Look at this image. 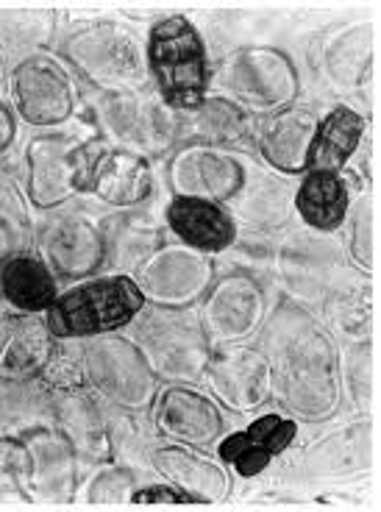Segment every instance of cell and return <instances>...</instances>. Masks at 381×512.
<instances>
[{
    "mask_svg": "<svg viewBox=\"0 0 381 512\" xmlns=\"http://www.w3.org/2000/svg\"><path fill=\"white\" fill-rule=\"evenodd\" d=\"M270 382L281 404L306 423H326L340 410V354L326 329L304 309L281 304L265 334Z\"/></svg>",
    "mask_w": 381,
    "mask_h": 512,
    "instance_id": "obj_1",
    "label": "cell"
},
{
    "mask_svg": "<svg viewBox=\"0 0 381 512\" xmlns=\"http://www.w3.org/2000/svg\"><path fill=\"white\" fill-rule=\"evenodd\" d=\"M145 309L137 282L126 273L87 279L56 295L45 323L56 340L103 337L131 326Z\"/></svg>",
    "mask_w": 381,
    "mask_h": 512,
    "instance_id": "obj_2",
    "label": "cell"
},
{
    "mask_svg": "<svg viewBox=\"0 0 381 512\" xmlns=\"http://www.w3.org/2000/svg\"><path fill=\"white\" fill-rule=\"evenodd\" d=\"M148 76L156 81L159 98L173 112L195 109L209 90L206 45L187 17L173 14L159 20L148 34Z\"/></svg>",
    "mask_w": 381,
    "mask_h": 512,
    "instance_id": "obj_3",
    "label": "cell"
},
{
    "mask_svg": "<svg viewBox=\"0 0 381 512\" xmlns=\"http://www.w3.org/2000/svg\"><path fill=\"white\" fill-rule=\"evenodd\" d=\"M62 56L106 95L148 87V59L140 39L117 23L101 20L70 31L62 42Z\"/></svg>",
    "mask_w": 381,
    "mask_h": 512,
    "instance_id": "obj_4",
    "label": "cell"
},
{
    "mask_svg": "<svg viewBox=\"0 0 381 512\" xmlns=\"http://www.w3.org/2000/svg\"><path fill=\"white\" fill-rule=\"evenodd\" d=\"M134 343L153 373L170 382H201L212 354L201 312L195 307L153 309L140 320Z\"/></svg>",
    "mask_w": 381,
    "mask_h": 512,
    "instance_id": "obj_5",
    "label": "cell"
},
{
    "mask_svg": "<svg viewBox=\"0 0 381 512\" xmlns=\"http://www.w3.org/2000/svg\"><path fill=\"white\" fill-rule=\"evenodd\" d=\"M81 359L87 384L103 401L126 412L151 410L159 396V376L134 340L103 334L89 343Z\"/></svg>",
    "mask_w": 381,
    "mask_h": 512,
    "instance_id": "obj_6",
    "label": "cell"
},
{
    "mask_svg": "<svg viewBox=\"0 0 381 512\" xmlns=\"http://www.w3.org/2000/svg\"><path fill=\"white\" fill-rule=\"evenodd\" d=\"M95 154L87 142L70 134H39L26 148V195L31 204L48 212L64 206L89 187Z\"/></svg>",
    "mask_w": 381,
    "mask_h": 512,
    "instance_id": "obj_7",
    "label": "cell"
},
{
    "mask_svg": "<svg viewBox=\"0 0 381 512\" xmlns=\"http://www.w3.org/2000/svg\"><path fill=\"white\" fill-rule=\"evenodd\" d=\"M223 73L234 103L248 115H273L293 106L301 90L293 59L270 45H251L231 53Z\"/></svg>",
    "mask_w": 381,
    "mask_h": 512,
    "instance_id": "obj_8",
    "label": "cell"
},
{
    "mask_svg": "<svg viewBox=\"0 0 381 512\" xmlns=\"http://www.w3.org/2000/svg\"><path fill=\"white\" fill-rule=\"evenodd\" d=\"M134 282L145 304L156 309L195 307L215 284V262L190 245H159L140 268Z\"/></svg>",
    "mask_w": 381,
    "mask_h": 512,
    "instance_id": "obj_9",
    "label": "cell"
},
{
    "mask_svg": "<svg viewBox=\"0 0 381 512\" xmlns=\"http://www.w3.org/2000/svg\"><path fill=\"white\" fill-rule=\"evenodd\" d=\"M12 98L17 115L34 128L62 126L76 106L73 81L62 64L45 53H34L14 67Z\"/></svg>",
    "mask_w": 381,
    "mask_h": 512,
    "instance_id": "obj_10",
    "label": "cell"
},
{
    "mask_svg": "<svg viewBox=\"0 0 381 512\" xmlns=\"http://www.w3.org/2000/svg\"><path fill=\"white\" fill-rule=\"evenodd\" d=\"M26 446V499L39 504H67L78 487V454L70 440L51 426L39 423L17 432Z\"/></svg>",
    "mask_w": 381,
    "mask_h": 512,
    "instance_id": "obj_11",
    "label": "cell"
},
{
    "mask_svg": "<svg viewBox=\"0 0 381 512\" xmlns=\"http://www.w3.org/2000/svg\"><path fill=\"white\" fill-rule=\"evenodd\" d=\"M204 379L212 396L226 410L245 415L265 407L273 396L270 362L265 351L254 346H223L209 354Z\"/></svg>",
    "mask_w": 381,
    "mask_h": 512,
    "instance_id": "obj_12",
    "label": "cell"
},
{
    "mask_svg": "<svg viewBox=\"0 0 381 512\" xmlns=\"http://www.w3.org/2000/svg\"><path fill=\"white\" fill-rule=\"evenodd\" d=\"M103 128L123 148L137 154H165L176 142V112L148 101L140 92H112L98 106Z\"/></svg>",
    "mask_w": 381,
    "mask_h": 512,
    "instance_id": "obj_13",
    "label": "cell"
},
{
    "mask_svg": "<svg viewBox=\"0 0 381 512\" xmlns=\"http://www.w3.org/2000/svg\"><path fill=\"white\" fill-rule=\"evenodd\" d=\"M201 323H204L209 343L231 346L242 343L259 332L265 323L267 301L265 290L245 273H229L209 287L201 298Z\"/></svg>",
    "mask_w": 381,
    "mask_h": 512,
    "instance_id": "obj_14",
    "label": "cell"
},
{
    "mask_svg": "<svg viewBox=\"0 0 381 512\" xmlns=\"http://www.w3.org/2000/svg\"><path fill=\"white\" fill-rule=\"evenodd\" d=\"M151 410L156 432L181 446H215L226 432V418L217 401L181 382L159 390Z\"/></svg>",
    "mask_w": 381,
    "mask_h": 512,
    "instance_id": "obj_15",
    "label": "cell"
},
{
    "mask_svg": "<svg viewBox=\"0 0 381 512\" xmlns=\"http://www.w3.org/2000/svg\"><path fill=\"white\" fill-rule=\"evenodd\" d=\"M170 184L176 195L223 204L245 190V167L229 151L184 145L170 162Z\"/></svg>",
    "mask_w": 381,
    "mask_h": 512,
    "instance_id": "obj_16",
    "label": "cell"
},
{
    "mask_svg": "<svg viewBox=\"0 0 381 512\" xmlns=\"http://www.w3.org/2000/svg\"><path fill=\"white\" fill-rule=\"evenodd\" d=\"M42 254L53 276L67 282H81L95 276L106 262L103 231L81 215H59L39 231Z\"/></svg>",
    "mask_w": 381,
    "mask_h": 512,
    "instance_id": "obj_17",
    "label": "cell"
},
{
    "mask_svg": "<svg viewBox=\"0 0 381 512\" xmlns=\"http://www.w3.org/2000/svg\"><path fill=\"white\" fill-rule=\"evenodd\" d=\"M295 435H298V423L293 418L267 412L240 432L223 437L217 443V457L229 462L240 476L251 479V476L262 474L270 462L293 446Z\"/></svg>",
    "mask_w": 381,
    "mask_h": 512,
    "instance_id": "obj_18",
    "label": "cell"
},
{
    "mask_svg": "<svg viewBox=\"0 0 381 512\" xmlns=\"http://www.w3.org/2000/svg\"><path fill=\"white\" fill-rule=\"evenodd\" d=\"M151 468L165 482L184 490L195 504H220L229 499L231 476L223 462L198 454L192 446L170 443L151 451Z\"/></svg>",
    "mask_w": 381,
    "mask_h": 512,
    "instance_id": "obj_19",
    "label": "cell"
},
{
    "mask_svg": "<svg viewBox=\"0 0 381 512\" xmlns=\"http://www.w3.org/2000/svg\"><path fill=\"white\" fill-rule=\"evenodd\" d=\"M320 117L306 106H284L279 112L267 115L259 131V154L267 167L295 176L309 167L312 142L318 134Z\"/></svg>",
    "mask_w": 381,
    "mask_h": 512,
    "instance_id": "obj_20",
    "label": "cell"
},
{
    "mask_svg": "<svg viewBox=\"0 0 381 512\" xmlns=\"http://www.w3.org/2000/svg\"><path fill=\"white\" fill-rule=\"evenodd\" d=\"M51 418L53 426L70 440L78 460L95 462V465L112 460V454H115L112 426L98 407V401L87 393V387L76 390V393L53 396Z\"/></svg>",
    "mask_w": 381,
    "mask_h": 512,
    "instance_id": "obj_21",
    "label": "cell"
},
{
    "mask_svg": "<svg viewBox=\"0 0 381 512\" xmlns=\"http://www.w3.org/2000/svg\"><path fill=\"white\" fill-rule=\"evenodd\" d=\"M176 140L209 148H245L254 140V120L229 98H204L195 109L176 112Z\"/></svg>",
    "mask_w": 381,
    "mask_h": 512,
    "instance_id": "obj_22",
    "label": "cell"
},
{
    "mask_svg": "<svg viewBox=\"0 0 381 512\" xmlns=\"http://www.w3.org/2000/svg\"><path fill=\"white\" fill-rule=\"evenodd\" d=\"M95 198L103 204L126 209L148 201L153 192V170L148 156L128 151V148H112L101 151L92 159L89 170V187Z\"/></svg>",
    "mask_w": 381,
    "mask_h": 512,
    "instance_id": "obj_23",
    "label": "cell"
},
{
    "mask_svg": "<svg viewBox=\"0 0 381 512\" xmlns=\"http://www.w3.org/2000/svg\"><path fill=\"white\" fill-rule=\"evenodd\" d=\"M165 215L167 226L173 234H178V240L201 254L226 251L237 237V226H234L231 215L215 201L176 195L167 204Z\"/></svg>",
    "mask_w": 381,
    "mask_h": 512,
    "instance_id": "obj_24",
    "label": "cell"
},
{
    "mask_svg": "<svg viewBox=\"0 0 381 512\" xmlns=\"http://www.w3.org/2000/svg\"><path fill=\"white\" fill-rule=\"evenodd\" d=\"M53 348H56V337L45 320H39L37 315L14 318L0 348V376L34 382L45 371Z\"/></svg>",
    "mask_w": 381,
    "mask_h": 512,
    "instance_id": "obj_25",
    "label": "cell"
},
{
    "mask_svg": "<svg viewBox=\"0 0 381 512\" xmlns=\"http://www.w3.org/2000/svg\"><path fill=\"white\" fill-rule=\"evenodd\" d=\"M0 295L20 315L48 312L56 301V276L45 259L20 254L0 262Z\"/></svg>",
    "mask_w": 381,
    "mask_h": 512,
    "instance_id": "obj_26",
    "label": "cell"
},
{
    "mask_svg": "<svg viewBox=\"0 0 381 512\" xmlns=\"http://www.w3.org/2000/svg\"><path fill=\"white\" fill-rule=\"evenodd\" d=\"M362 134H365V117L354 112L351 106H334L318 123L306 170L340 173L345 162L356 154Z\"/></svg>",
    "mask_w": 381,
    "mask_h": 512,
    "instance_id": "obj_27",
    "label": "cell"
},
{
    "mask_svg": "<svg viewBox=\"0 0 381 512\" xmlns=\"http://www.w3.org/2000/svg\"><path fill=\"white\" fill-rule=\"evenodd\" d=\"M348 187L340 173L309 170L304 184L295 192V209L306 226L318 231H334L348 215Z\"/></svg>",
    "mask_w": 381,
    "mask_h": 512,
    "instance_id": "obj_28",
    "label": "cell"
},
{
    "mask_svg": "<svg viewBox=\"0 0 381 512\" xmlns=\"http://www.w3.org/2000/svg\"><path fill=\"white\" fill-rule=\"evenodd\" d=\"M370 460V421L345 426L306 451V471L320 476L348 474Z\"/></svg>",
    "mask_w": 381,
    "mask_h": 512,
    "instance_id": "obj_29",
    "label": "cell"
},
{
    "mask_svg": "<svg viewBox=\"0 0 381 512\" xmlns=\"http://www.w3.org/2000/svg\"><path fill=\"white\" fill-rule=\"evenodd\" d=\"M51 404V390L39 379L20 382L0 376V435H17L28 426L45 423Z\"/></svg>",
    "mask_w": 381,
    "mask_h": 512,
    "instance_id": "obj_30",
    "label": "cell"
},
{
    "mask_svg": "<svg viewBox=\"0 0 381 512\" xmlns=\"http://www.w3.org/2000/svg\"><path fill=\"white\" fill-rule=\"evenodd\" d=\"M373 64V26H356L331 45L329 73L345 87H356L370 76Z\"/></svg>",
    "mask_w": 381,
    "mask_h": 512,
    "instance_id": "obj_31",
    "label": "cell"
},
{
    "mask_svg": "<svg viewBox=\"0 0 381 512\" xmlns=\"http://www.w3.org/2000/svg\"><path fill=\"white\" fill-rule=\"evenodd\" d=\"M34 245V223L23 192L12 181H0V262L28 254Z\"/></svg>",
    "mask_w": 381,
    "mask_h": 512,
    "instance_id": "obj_32",
    "label": "cell"
},
{
    "mask_svg": "<svg viewBox=\"0 0 381 512\" xmlns=\"http://www.w3.org/2000/svg\"><path fill=\"white\" fill-rule=\"evenodd\" d=\"M39 382L51 390V396L84 390V387H87L84 359L76 357L73 351H64L62 346H56L53 348L51 359H48V365H45V371L39 376Z\"/></svg>",
    "mask_w": 381,
    "mask_h": 512,
    "instance_id": "obj_33",
    "label": "cell"
},
{
    "mask_svg": "<svg viewBox=\"0 0 381 512\" xmlns=\"http://www.w3.org/2000/svg\"><path fill=\"white\" fill-rule=\"evenodd\" d=\"M134 476L128 474L120 465H109L103 462V468L92 476L87 487V504L95 507H109V504H131V493H134Z\"/></svg>",
    "mask_w": 381,
    "mask_h": 512,
    "instance_id": "obj_34",
    "label": "cell"
},
{
    "mask_svg": "<svg viewBox=\"0 0 381 512\" xmlns=\"http://www.w3.org/2000/svg\"><path fill=\"white\" fill-rule=\"evenodd\" d=\"M26 499V446L20 435H0V499Z\"/></svg>",
    "mask_w": 381,
    "mask_h": 512,
    "instance_id": "obj_35",
    "label": "cell"
},
{
    "mask_svg": "<svg viewBox=\"0 0 381 512\" xmlns=\"http://www.w3.org/2000/svg\"><path fill=\"white\" fill-rule=\"evenodd\" d=\"M48 31H51V14L48 17L34 12L0 14V45H6V48H17L20 39L42 42V39H48Z\"/></svg>",
    "mask_w": 381,
    "mask_h": 512,
    "instance_id": "obj_36",
    "label": "cell"
},
{
    "mask_svg": "<svg viewBox=\"0 0 381 512\" xmlns=\"http://www.w3.org/2000/svg\"><path fill=\"white\" fill-rule=\"evenodd\" d=\"M131 504H140V507H148V504H195V499L170 482H159V485L134 487Z\"/></svg>",
    "mask_w": 381,
    "mask_h": 512,
    "instance_id": "obj_37",
    "label": "cell"
},
{
    "mask_svg": "<svg viewBox=\"0 0 381 512\" xmlns=\"http://www.w3.org/2000/svg\"><path fill=\"white\" fill-rule=\"evenodd\" d=\"M354 259L368 273L373 270V212H370V206L362 209V215L354 223Z\"/></svg>",
    "mask_w": 381,
    "mask_h": 512,
    "instance_id": "obj_38",
    "label": "cell"
},
{
    "mask_svg": "<svg viewBox=\"0 0 381 512\" xmlns=\"http://www.w3.org/2000/svg\"><path fill=\"white\" fill-rule=\"evenodd\" d=\"M14 134H17V123H14L12 109L0 101V156L9 151V145L14 142Z\"/></svg>",
    "mask_w": 381,
    "mask_h": 512,
    "instance_id": "obj_39",
    "label": "cell"
},
{
    "mask_svg": "<svg viewBox=\"0 0 381 512\" xmlns=\"http://www.w3.org/2000/svg\"><path fill=\"white\" fill-rule=\"evenodd\" d=\"M14 318H6V315H0V348H3V340H6V334L12 329Z\"/></svg>",
    "mask_w": 381,
    "mask_h": 512,
    "instance_id": "obj_40",
    "label": "cell"
},
{
    "mask_svg": "<svg viewBox=\"0 0 381 512\" xmlns=\"http://www.w3.org/2000/svg\"><path fill=\"white\" fill-rule=\"evenodd\" d=\"M0 84H3V62H0Z\"/></svg>",
    "mask_w": 381,
    "mask_h": 512,
    "instance_id": "obj_41",
    "label": "cell"
}]
</instances>
